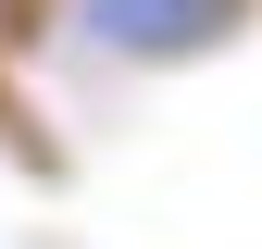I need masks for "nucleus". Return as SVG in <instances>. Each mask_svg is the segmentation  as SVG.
Returning <instances> with one entry per match:
<instances>
[{
  "label": "nucleus",
  "mask_w": 262,
  "mask_h": 249,
  "mask_svg": "<svg viewBox=\"0 0 262 249\" xmlns=\"http://www.w3.org/2000/svg\"><path fill=\"white\" fill-rule=\"evenodd\" d=\"M225 13H237V0H100V25L138 38V50H187V38H212Z\"/></svg>",
  "instance_id": "1"
}]
</instances>
